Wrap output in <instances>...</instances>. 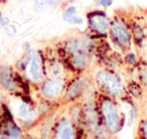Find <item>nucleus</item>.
<instances>
[{"label":"nucleus","instance_id":"nucleus-17","mask_svg":"<svg viewBox=\"0 0 147 139\" xmlns=\"http://www.w3.org/2000/svg\"><path fill=\"white\" fill-rule=\"evenodd\" d=\"M125 61H126V63H128V65H135V63H136V61H137L136 55H135V53H128L126 55H125Z\"/></svg>","mask_w":147,"mask_h":139},{"label":"nucleus","instance_id":"nucleus-1","mask_svg":"<svg viewBox=\"0 0 147 139\" xmlns=\"http://www.w3.org/2000/svg\"><path fill=\"white\" fill-rule=\"evenodd\" d=\"M109 31L111 39L117 47L124 51L130 49L132 43L131 29L122 17L116 16L111 21Z\"/></svg>","mask_w":147,"mask_h":139},{"label":"nucleus","instance_id":"nucleus-11","mask_svg":"<svg viewBox=\"0 0 147 139\" xmlns=\"http://www.w3.org/2000/svg\"><path fill=\"white\" fill-rule=\"evenodd\" d=\"M63 18L67 23L73 25H82L84 19L80 17L77 12V8L75 6H69L63 12Z\"/></svg>","mask_w":147,"mask_h":139},{"label":"nucleus","instance_id":"nucleus-19","mask_svg":"<svg viewBox=\"0 0 147 139\" xmlns=\"http://www.w3.org/2000/svg\"><path fill=\"white\" fill-rule=\"evenodd\" d=\"M142 131H143V134H144L145 138L147 139V120L144 122V124H143V127H142Z\"/></svg>","mask_w":147,"mask_h":139},{"label":"nucleus","instance_id":"nucleus-15","mask_svg":"<svg viewBox=\"0 0 147 139\" xmlns=\"http://www.w3.org/2000/svg\"><path fill=\"white\" fill-rule=\"evenodd\" d=\"M6 131L9 139H20L21 130L12 122H8L6 125Z\"/></svg>","mask_w":147,"mask_h":139},{"label":"nucleus","instance_id":"nucleus-3","mask_svg":"<svg viewBox=\"0 0 147 139\" xmlns=\"http://www.w3.org/2000/svg\"><path fill=\"white\" fill-rule=\"evenodd\" d=\"M65 49L71 55V63L78 69H84L88 65L87 49L81 39L71 38L65 43Z\"/></svg>","mask_w":147,"mask_h":139},{"label":"nucleus","instance_id":"nucleus-20","mask_svg":"<svg viewBox=\"0 0 147 139\" xmlns=\"http://www.w3.org/2000/svg\"><path fill=\"white\" fill-rule=\"evenodd\" d=\"M3 18H4V17H3V13H2V11L0 10V21L2 20Z\"/></svg>","mask_w":147,"mask_h":139},{"label":"nucleus","instance_id":"nucleus-4","mask_svg":"<svg viewBox=\"0 0 147 139\" xmlns=\"http://www.w3.org/2000/svg\"><path fill=\"white\" fill-rule=\"evenodd\" d=\"M101 111L104 117L105 124L111 133H117L120 128V114L114 102L105 99L101 103Z\"/></svg>","mask_w":147,"mask_h":139},{"label":"nucleus","instance_id":"nucleus-8","mask_svg":"<svg viewBox=\"0 0 147 139\" xmlns=\"http://www.w3.org/2000/svg\"><path fill=\"white\" fill-rule=\"evenodd\" d=\"M53 139H75L74 127L67 118H63L57 122Z\"/></svg>","mask_w":147,"mask_h":139},{"label":"nucleus","instance_id":"nucleus-21","mask_svg":"<svg viewBox=\"0 0 147 139\" xmlns=\"http://www.w3.org/2000/svg\"><path fill=\"white\" fill-rule=\"evenodd\" d=\"M0 139H9V137H6V136H1Z\"/></svg>","mask_w":147,"mask_h":139},{"label":"nucleus","instance_id":"nucleus-14","mask_svg":"<svg viewBox=\"0 0 147 139\" xmlns=\"http://www.w3.org/2000/svg\"><path fill=\"white\" fill-rule=\"evenodd\" d=\"M131 34H132V37L134 38V40L136 41V43H139V45L143 43L145 36H146L143 28L138 23H134L132 25V27H131Z\"/></svg>","mask_w":147,"mask_h":139},{"label":"nucleus","instance_id":"nucleus-9","mask_svg":"<svg viewBox=\"0 0 147 139\" xmlns=\"http://www.w3.org/2000/svg\"><path fill=\"white\" fill-rule=\"evenodd\" d=\"M86 86H87V82L84 78H81L76 81H74V82L69 85V88H67L65 97L67 100H74V99H76L77 97L80 96V95L84 92V90L86 89Z\"/></svg>","mask_w":147,"mask_h":139},{"label":"nucleus","instance_id":"nucleus-16","mask_svg":"<svg viewBox=\"0 0 147 139\" xmlns=\"http://www.w3.org/2000/svg\"><path fill=\"white\" fill-rule=\"evenodd\" d=\"M51 75H53V77H55V78L57 79V77L61 75V65H59V63H53V65H51Z\"/></svg>","mask_w":147,"mask_h":139},{"label":"nucleus","instance_id":"nucleus-13","mask_svg":"<svg viewBox=\"0 0 147 139\" xmlns=\"http://www.w3.org/2000/svg\"><path fill=\"white\" fill-rule=\"evenodd\" d=\"M57 3H59V0H35L34 9L37 12H45L53 8Z\"/></svg>","mask_w":147,"mask_h":139},{"label":"nucleus","instance_id":"nucleus-22","mask_svg":"<svg viewBox=\"0 0 147 139\" xmlns=\"http://www.w3.org/2000/svg\"><path fill=\"white\" fill-rule=\"evenodd\" d=\"M0 31H1V27H0Z\"/></svg>","mask_w":147,"mask_h":139},{"label":"nucleus","instance_id":"nucleus-6","mask_svg":"<svg viewBox=\"0 0 147 139\" xmlns=\"http://www.w3.org/2000/svg\"><path fill=\"white\" fill-rule=\"evenodd\" d=\"M26 67L28 77L30 80L34 83H40L43 79V71H42V63L41 57L38 53L35 51H30L27 53L26 57Z\"/></svg>","mask_w":147,"mask_h":139},{"label":"nucleus","instance_id":"nucleus-2","mask_svg":"<svg viewBox=\"0 0 147 139\" xmlns=\"http://www.w3.org/2000/svg\"><path fill=\"white\" fill-rule=\"evenodd\" d=\"M97 84L109 95L118 98L123 92V85L117 75L107 70H100L96 74Z\"/></svg>","mask_w":147,"mask_h":139},{"label":"nucleus","instance_id":"nucleus-10","mask_svg":"<svg viewBox=\"0 0 147 139\" xmlns=\"http://www.w3.org/2000/svg\"><path fill=\"white\" fill-rule=\"evenodd\" d=\"M0 84L8 91H14L17 88L10 70L7 67H0Z\"/></svg>","mask_w":147,"mask_h":139},{"label":"nucleus","instance_id":"nucleus-12","mask_svg":"<svg viewBox=\"0 0 147 139\" xmlns=\"http://www.w3.org/2000/svg\"><path fill=\"white\" fill-rule=\"evenodd\" d=\"M16 115L18 116V118L23 119V120H30L34 116V112L26 103L22 102L19 104L18 108L16 109Z\"/></svg>","mask_w":147,"mask_h":139},{"label":"nucleus","instance_id":"nucleus-5","mask_svg":"<svg viewBox=\"0 0 147 139\" xmlns=\"http://www.w3.org/2000/svg\"><path fill=\"white\" fill-rule=\"evenodd\" d=\"M89 27L92 29L93 32L100 35L107 34V31L110 28L111 20L105 11L97 9L91 11L87 14Z\"/></svg>","mask_w":147,"mask_h":139},{"label":"nucleus","instance_id":"nucleus-18","mask_svg":"<svg viewBox=\"0 0 147 139\" xmlns=\"http://www.w3.org/2000/svg\"><path fill=\"white\" fill-rule=\"evenodd\" d=\"M98 1H99V5H101L104 8L110 7L113 4V2H114V0H98Z\"/></svg>","mask_w":147,"mask_h":139},{"label":"nucleus","instance_id":"nucleus-7","mask_svg":"<svg viewBox=\"0 0 147 139\" xmlns=\"http://www.w3.org/2000/svg\"><path fill=\"white\" fill-rule=\"evenodd\" d=\"M63 90V83L59 79H49L41 86L42 96L47 99H55L61 94Z\"/></svg>","mask_w":147,"mask_h":139}]
</instances>
